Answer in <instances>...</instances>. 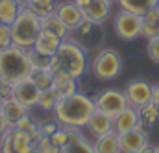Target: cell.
Masks as SVG:
<instances>
[{
	"label": "cell",
	"mask_w": 159,
	"mask_h": 153,
	"mask_svg": "<svg viewBox=\"0 0 159 153\" xmlns=\"http://www.w3.org/2000/svg\"><path fill=\"white\" fill-rule=\"evenodd\" d=\"M141 28H143V17L126 9H120L113 17V30L117 37L122 41H133L141 37Z\"/></svg>",
	"instance_id": "ba28073f"
},
{
	"label": "cell",
	"mask_w": 159,
	"mask_h": 153,
	"mask_svg": "<svg viewBox=\"0 0 159 153\" xmlns=\"http://www.w3.org/2000/svg\"><path fill=\"white\" fill-rule=\"evenodd\" d=\"M152 85L144 79H133L126 85L124 89V94H126V100H128V105L139 109L146 103L152 102Z\"/></svg>",
	"instance_id": "8fae6325"
},
{
	"label": "cell",
	"mask_w": 159,
	"mask_h": 153,
	"mask_svg": "<svg viewBox=\"0 0 159 153\" xmlns=\"http://www.w3.org/2000/svg\"><path fill=\"white\" fill-rule=\"evenodd\" d=\"M61 153H63V151H61Z\"/></svg>",
	"instance_id": "7dc6e473"
},
{
	"label": "cell",
	"mask_w": 159,
	"mask_h": 153,
	"mask_svg": "<svg viewBox=\"0 0 159 153\" xmlns=\"http://www.w3.org/2000/svg\"><path fill=\"white\" fill-rule=\"evenodd\" d=\"M39 94H41V89L34 83V79L30 76L22 77V79L13 83V100H17L19 103H22L28 109L37 107Z\"/></svg>",
	"instance_id": "30bf717a"
},
{
	"label": "cell",
	"mask_w": 159,
	"mask_h": 153,
	"mask_svg": "<svg viewBox=\"0 0 159 153\" xmlns=\"http://www.w3.org/2000/svg\"><path fill=\"white\" fill-rule=\"evenodd\" d=\"M9 30H11L13 44L28 50L34 46V42H35V39L41 32V19L37 15H34L32 11L22 9L19 13V17L13 20V24L9 26Z\"/></svg>",
	"instance_id": "277c9868"
},
{
	"label": "cell",
	"mask_w": 159,
	"mask_h": 153,
	"mask_svg": "<svg viewBox=\"0 0 159 153\" xmlns=\"http://www.w3.org/2000/svg\"><path fill=\"white\" fill-rule=\"evenodd\" d=\"M117 4L120 6V9H126V11H131L143 17L148 9L157 6V0H119Z\"/></svg>",
	"instance_id": "484cf974"
},
{
	"label": "cell",
	"mask_w": 159,
	"mask_h": 153,
	"mask_svg": "<svg viewBox=\"0 0 159 153\" xmlns=\"http://www.w3.org/2000/svg\"><path fill=\"white\" fill-rule=\"evenodd\" d=\"M2 105H4V102H0V113H2Z\"/></svg>",
	"instance_id": "7bdbcfd3"
},
{
	"label": "cell",
	"mask_w": 159,
	"mask_h": 153,
	"mask_svg": "<svg viewBox=\"0 0 159 153\" xmlns=\"http://www.w3.org/2000/svg\"><path fill=\"white\" fill-rule=\"evenodd\" d=\"M146 54H148L150 61L159 63V37L148 39V44H146Z\"/></svg>",
	"instance_id": "d6a6232c"
},
{
	"label": "cell",
	"mask_w": 159,
	"mask_h": 153,
	"mask_svg": "<svg viewBox=\"0 0 159 153\" xmlns=\"http://www.w3.org/2000/svg\"><path fill=\"white\" fill-rule=\"evenodd\" d=\"M119 144H120V153H137L146 144H150L148 129L139 125L131 131L122 133V135H119Z\"/></svg>",
	"instance_id": "7c38bea8"
},
{
	"label": "cell",
	"mask_w": 159,
	"mask_h": 153,
	"mask_svg": "<svg viewBox=\"0 0 159 153\" xmlns=\"http://www.w3.org/2000/svg\"><path fill=\"white\" fill-rule=\"evenodd\" d=\"M104 24L100 22H93V20H83L74 32L69 33V37L76 41L85 52H93V50H100L102 42H104Z\"/></svg>",
	"instance_id": "8992f818"
},
{
	"label": "cell",
	"mask_w": 159,
	"mask_h": 153,
	"mask_svg": "<svg viewBox=\"0 0 159 153\" xmlns=\"http://www.w3.org/2000/svg\"><path fill=\"white\" fill-rule=\"evenodd\" d=\"M85 127L89 129V133L93 137H100V135H106V133L113 131V118L96 109L91 115V118H89V122H87Z\"/></svg>",
	"instance_id": "e0dca14e"
},
{
	"label": "cell",
	"mask_w": 159,
	"mask_h": 153,
	"mask_svg": "<svg viewBox=\"0 0 159 153\" xmlns=\"http://www.w3.org/2000/svg\"><path fill=\"white\" fill-rule=\"evenodd\" d=\"M94 105L98 111L106 113L107 116L115 118V116L122 113L126 107H128V100H126V94L124 90L119 89H106L104 92H100L96 98H94Z\"/></svg>",
	"instance_id": "9c48e42d"
},
{
	"label": "cell",
	"mask_w": 159,
	"mask_h": 153,
	"mask_svg": "<svg viewBox=\"0 0 159 153\" xmlns=\"http://www.w3.org/2000/svg\"><path fill=\"white\" fill-rule=\"evenodd\" d=\"M87 68H89L87 52L70 37L63 39L56 54L50 57V70L56 77L80 79L87 72Z\"/></svg>",
	"instance_id": "6da1fadb"
},
{
	"label": "cell",
	"mask_w": 159,
	"mask_h": 153,
	"mask_svg": "<svg viewBox=\"0 0 159 153\" xmlns=\"http://www.w3.org/2000/svg\"><path fill=\"white\" fill-rule=\"evenodd\" d=\"M28 57H30V63H32V72L50 68V55L39 54L35 48H28Z\"/></svg>",
	"instance_id": "f1b7e54d"
},
{
	"label": "cell",
	"mask_w": 159,
	"mask_h": 153,
	"mask_svg": "<svg viewBox=\"0 0 159 153\" xmlns=\"http://www.w3.org/2000/svg\"><path fill=\"white\" fill-rule=\"evenodd\" d=\"M57 100H59V96H57V92H56L52 87H50V89H44V90H41V94H39L37 107H39L41 111L50 113V111H54V107H56Z\"/></svg>",
	"instance_id": "83f0119b"
},
{
	"label": "cell",
	"mask_w": 159,
	"mask_h": 153,
	"mask_svg": "<svg viewBox=\"0 0 159 153\" xmlns=\"http://www.w3.org/2000/svg\"><path fill=\"white\" fill-rule=\"evenodd\" d=\"M104 2H107V4H111V6H113V4H117L119 0H104Z\"/></svg>",
	"instance_id": "b9f144b4"
},
{
	"label": "cell",
	"mask_w": 159,
	"mask_h": 153,
	"mask_svg": "<svg viewBox=\"0 0 159 153\" xmlns=\"http://www.w3.org/2000/svg\"><path fill=\"white\" fill-rule=\"evenodd\" d=\"M156 153H159V146H156Z\"/></svg>",
	"instance_id": "ee69618b"
},
{
	"label": "cell",
	"mask_w": 159,
	"mask_h": 153,
	"mask_svg": "<svg viewBox=\"0 0 159 153\" xmlns=\"http://www.w3.org/2000/svg\"><path fill=\"white\" fill-rule=\"evenodd\" d=\"M37 124H39V120H35L34 116L30 115V111H28L24 116H20V120L15 124V127L20 129V131H24V133H30V131H34L37 127Z\"/></svg>",
	"instance_id": "1f68e13d"
},
{
	"label": "cell",
	"mask_w": 159,
	"mask_h": 153,
	"mask_svg": "<svg viewBox=\"0 0 159 153\" xmlns=\"http://www.w3.org/2000/svg\"><path fill=\"white\" fill-rule=\"evenodd\" d=\"M137 111H139V125H141V127L150 129V127H154V125L157 124V120H159V107L154 103V102H150V103H146V105L139 107Z\"/></svg>",
	"instance_id": "cb8c5ba5"
},
{
	"label": "cell",
	"mask_w": 159,
	"mask_h": 153,
	"mask_svg": "<svg viewBox=\"0 0 159 153\" xmlns=\"http://www.w3.org/2000/svg\"><path fill=\"white\" fill-rule=\"evenodd\" d=\"M74 4H78L80 7H83V6H87V4H89V0H74Z\"/></svg>",
	"instance_id": "60d3db41"
},
{
	"label": "cell",
	"mask_w": 159,
	"mask_h": 153,
	"mask_svg": "<svg viewBox=\"0 0 159 153\" xmlns=\"http://www.w3.org/2000/svg\"><path fill=\"white\" fill-rule=\"evenodd\" d=\"M81 11H83V19L85 20H93V22L104 24L109 19V15H111V4H107L104 0H89V4L81 7Z\"/></svg>",
	"instance_id": "9a60e30c"
},
{
	"label": "cell",
	"mask_w": 159,
	"mask_h": 153,
	"mask_svg": "<svg viewBox=\"0 0 159 153\" xmlns=\"http://www.w3.org/2000/svg\"><path fill=\"white\" fill-rule=\"evenodd\" d=\"M67 133H69V144L61 150L63 153H96L93 142L85 138L80 127H67Z\"/></svg>",
	"instance_id": "5bb4252c"
},
{
	"label": "cell",
	"mask_w": 159,
	"mask_h": 153,
	"mask_svg": "<svg viewBox=\"0 0 159 153\" xmlns=\"http://www.w3.org/2000/svg\"><path fill=\"white\" fill-rule=\"evenodd\" d=\"M135 127H139V111L131 105H128L122 113H119L113 118V129L119 135L126 133V131H131Z\"/></svg>",
	"instance_id": "2e32d148"
},
{
	"label": "cell",
	"mask_w": 159,
	"mask_h": 153,
	"mask_svg": "<svg viewBox=\"0 0 159 153\" xmlns=\"http://www.w3.org/2000/svg\"><path fill=\"white\" fill-rule=\"evenodd\" d=\"M152 102L159 107V85H154V89H152Z\"/></svg>",
	"instance_id": "74e56055"
},
{
	"label": "cell",
	"mask_w": 159,
	"mask_h": 153,
	"mask_svg": "<svg viewBox=\"0 0 159 153\" xmlns=\"http://www.w3.org/2000/svg\"><path fill=\"white\" fill-rule=\"evenodd\" d=\"M28 111H30L28 107H24L22 103H19L17 100L11 98V100L4 102V105H2V113H0V115L4 116V120L7 122L9 127H15V124L20 120V116H24Z\"/></svg>",
	"instance_id": "d6986e66"
},
{
	"label": "cell",
	"mask_w": 159,
	"mask_h": 153,
	"mask_svg": "<svg viewBox=\"0 0 159 153\" xmlns=\"http://www.w3.org/2000/svg\"><path fill=\"white\" fill-rule=\"evenodd\" d=\"M37 153H61V150L54 148L50 144V138L48 137H43V140L37 144Z\"/></svg>",
	"instance_id": "8d00e7d4"
},
{
	"label": "cell",
	"mask_w": 159,
	"mask_h": 153,
	"mask_svg": "<svg viewBox=\"0 0 159 153\" xmlns=\"http://www.w3.org/2000/svg\"><path fill=\"white\" fill-rule=\"evenodd\" d=\"M96 153H120V144H119V133L113 129L106 135L96 137V140L93 142Z\"/></svg>",
	"instance_id": "44dd1931"
},
{
	"label": "cell",
	"mask_w": 159,
	"mask_h": 153,
	"mask_svg": "<svg viewBox=\"0 0 159 153\" xmlns=\"http://www.w3.org/2000/svg\"><path fill=\"white\" fill-rule=\"evenodd\" d=\"M52 89L57 92L59 98L72 96L74 92H78V79H72V77H54Z\"/></svg>",
	"instance_id": "4316f807"
},
{
	"label": "cell",
	"mask_w": 159,
	"mask_h": 153,
	"mask_svg": "<svg viewBox=\"0 0 159 153\" xmlns=\"http://www.w3.org/2000/svg\"><path fill=\"white\" fill-rule=\"evenodd\" d=\"M56 4H57L56 0H28V2L22 4V7L28 9V11H32V13L37 15L39 19H43V17L54 13Z\"/></svg>",
	"instance_id": "d4e9b609"
},
{
	"label": "cell",
	"mask_w": 159,
	"mask_h": 153,
	"mask_svg": "<svg viewBox=\"0 0 159 153\" xmlns=\"http://www.w3.org/2000/svg\"><path fill=\"white\" fill-rule=\"evenodd\" d=\"M41 28H43V30L52 32L54 35H57L61 41L69 37V28L63 24V20H61L56 13H50V15L43 17V19H41Z\"/></svg>",
	"instance_id": "603a6c76"
},
{
	"label": "cell",
	"mask_w": 159,
	"mask_h": 153,
	"mask_svg": "<svg viewBox=\"0 0 159 153\" xmlns=\"http://www.w3.org/2000/svg\"><path fill=\"white\" fill-rule=\"evenodd\" d=\"M50 144L54 146V148H57V150H63L67 144H69V133H67V127L65 125H59L50 137Z\"/></svg>",
	"instance_id": "4dcf8cb0"
},
{
	"label": "cell",
	"mask_w": 159,
	"mask_h": 153,
	"mask_svg": "<svg viewBox=\"0 0 159 153\" xmlns=\"http://www.w3.org/2000/svg\"><path fill=\"white\" fill-rule=\"evenodd\" d=\"M19 2H22V4H24V2H28V0H19Z\"/></svg>",
	"instance_id": "f6af8a7d"
},
{
	"label": "cell",
	"mask_w": 159,
	"mask_h": 153,
	"mask_svg": "<svg viewBox=\"0 0 159 153\" xmlns=\"http://www.w3.org/2000/svg\"><path fill=\"white\" fill-rule=\"evenodd\" d=\"M32 74V63L28 57V50L17 44H11L0 50V77L15 83Z\"/></svg>",
	"instance_id": "3957f363"
},
{
	"label": "cell",
	"mask_w": 159,
	"mask_h": 153,
	"mask_svg": "<svg viewBox=\"0 0 159 153\" xmlns=\"http://www.w3.org/2000/svg\"><path fill=\"white\" fill-rule=\"evenodd\" d=\"M122 55L115 48H100L94 54L89 70L100 81H111L122 72Z\"/></svg>",
	"instance_id": "5b68a950"
},
{
	"label": "cell",
	"mask_w": 159,
	"mask_h": 153,
	"mask_svg": "<svg viewBox=\"0 0 159 153\" xmlns=\"http://www.w3.org/2000/svg\"><path fill=\"white\" fill-rule=\"evenodd\" d=\"M30 77L34 79V83L39 87L41 90H44V89H50L52 87V83H54V74H52V70L50 68H46V70H34Z\"/></svg>",
	"instance_id": "f546056e"
},
{
	"label": "cell",
	"mask_w": 159,
	"mask_h": 153,
	"mask_svg": "<svg viewBox=\"0 0 159 153\" xmlns=\"http://www.w3.org/2000/svg\"><path fill=\"white\" fill-rule=\"evenodd\" d=\"M13 98V83L2 79L0 81V102H7Z\"/></svg>",
	"instance_id": "d590c367"
},
{
	"label": "cell",
	"mask_w": 159,
	"mask_h": 153,
	"mask_svg": "<svg viewBox=\"0 0 159 153\" xmlns=\"http://www.w3.org/2000/svg\"><path fill=\"white\" fill-rule=\"evenodd\" d=\"M0 153H37V146L32 142L28 133L9 127L0 137Z\"/></svg>",
	"instance_id": "52a82bcc"
},
{
	"label": "cell",
	"mask_w": 159,
	"mask_h": 153,
	"mask_svg": "<svg viewBox=\"0 0 159 153\" xmlns=\"http://www.w3.org/2000/svg\"><path fill=\"white\" fill-rule=\"evenodd\" d=\"M22 9V2L19 0H0V22L11 26Z\"/></svg>",
	"instance_id": "7402d4cb"
},
{
	"label": "cell",
	"mask_w": 159,
	"mask_h": 153,
	"mask_svg": "<svg viewBox=\"0 0 159 153\" xmlns=\"http://www.w3.org/2000/svg\"><path fill=\"white\" fill-rule=\"evenodd\" d=\"M157 6H159V0H157Z\"/></svg>",
	"instance_id": "bcb514c9"
},
{
	"label": "cell",
	"mask_w": 159,
	"mask_h": 153,
	"mask_svg": "<svg viewBox=\"0 0 159 153\" xmlns=\"http://www.w3.org/2000/svg\"><path fill=\"white\" fill-rule=\"evenodd\" d=\"M96 111L94 105V98L81 94V92H74L72 96L67 98H59L56 107H54V118L67 127H85L91 115Z\"/></svg>",
	"instance_id": "7a4b0ae2"
},
{
	"label": "cell",
	"mask_w": 159,
	"mask_h": 153,
	"mask_svg": "<svg viewBox=\"0 0 159 153\" xmlns=\"http://www.w3.org/2000/svg\"><path fill=\"white\" fill-rule=\"evenodd\" d=\"M7 129H9V125H7V122L4 120V116L0 115V137H2V135H4V133L7 131Z\"/></svg>",
	"instance_id": "f35d334b"
},
{
	"label": "cell",
	"mask_w": 159,
	"mask_h": 153,
	"mask_svg": "<svg viewBox=\"0 0 159 153\" xmlns=\"http://www.w3.org/2000/svg\"><path fill=\"white\" fill-rule=\"evenodd\" d=\"M54 13L63 20V24L69 28V33L74 32L80 24L85 20L83 19V11L78 4H74V0H63V2H57L56 4V9Z\"/></svg>",
	"instance_id": "4fadbf2b"
},
{
	"label": "cell",
	"mask_w": 159,
	"mask_h": 153,
	"mask_svg": "<svg viewBox=\"0 0 159 153\" xmlns=\"http://www.w3.org/2000/svg\"><path fill=\"white\" fill-rule=\"evenodd\" d=\"M141 37H146V39L159 37V6L148 9V11L143 15Z\"/></svg>",
	"instance_id": "ffe728a7"
},
{
	"label": "cell",
	"mask_w": 159,
	"mask_h": 153,
	"mask_svg": "<svg viewBox=\"0 0 159 153\" xmlns=\"http://www.w3.org/2000/svg\"><path fill=\"white\" fill-rule=\"evenodd\" d=\"M13 41H11V30H9V24H2L0 22V50L11 46Z\"/></svg>",
	"instance_id": "836d02e7"
},
{
	"label": "cell",
	"mask_w": 159,
	"mask_h": 153,
	"mask_svg": "<svg viewBox=\"0 0 159 153\" xmlns=\"http://www.w3.org/2000/svg\"><path fill=\"white\" fill-rule=\"evenodd\" d=\"M137 153H156V146H152V144H146L143 150H139Z\"/></svg>",
	"instance_id": "ab89813d"
},
{
	"label": "cell",
	"mask_w": 159,
	"mask_h": 153,
	"mask_svg": "<svg viewBox=\"0 0 159 153\" xmlns=\"http://www.w3.org/2000/svg\"><path fill=\"white\" fill-rule=\"evenodd\" d=\"M59 125H61V124H59L56 118H54V120H44V122H39V129L43 131V135H44V137H50V135L59 127Z\"/></svg>",
	"instance_id": "e575fe53"
},
{
	"label": "cell",
	"mask_w": 159,
	"mask_h": 153,
	"mask_svg": "<svg viewBox=\"0 0 159 153\" xmlns=\"http://www.w3.org/2000/svg\"><path fill=\"white\" fill-rule=\"evenodd\" d=\"M59 44H61V39L57 37V35H54L52 32L41 28L39 35H37V39H35V42H34L32 48H35L39 54H44V55L52 57L56 54V50L59 48Z\"/></svg>",
	"instance_id": "ac0fdd59"
}]
</instances>
